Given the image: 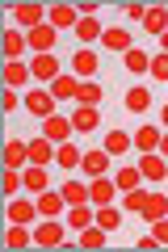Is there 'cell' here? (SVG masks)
<instances>
[{
  "mask_svg": "<svg viewBox=\"0 0 168 252\" xmlns=\"http://www.w3.org/2000/svg\"><path fill=\"white\" fill-rule=\"evenodd\" d=\"M76 80H97V72H101V55L93 51V46H80L76 55H71V67H67Z\"/></svg>",
  "mask_w": 168,
  "mask_h": 252,
  "instance_id": "6da1fadb",
  "label": "cell"
},
{
  "mask_svg": "<svg viewBox=\"0 0 168 252\" xmlns=\"http://www.w3.org/2000/svg\"><path fill=\"white\" fill-rule=\"evenodd\" d=\"M34 244L38 248H63V244H67V227H63L59 219H42V223L34 227Z\"/></svg>",
  "mask_w": 168,
  "mask_h": 252,
  "instance_id": "7a4b0ae2",
  "label": "cell"
},
{
  "mask_svg": "<svg viewBox=\"0 0 168 252\" xmlns=\"http://www.w3.org/2000/svg\"><path fill=\"white\" fill-rule=\"evenodd\" d=\"M46 4H38V0H26V4H13L9 9V17L17 21V26H26V30H38V26H46Z\"/></svg>",
  "mask_w": 168,
  "mask_h": 252,
  "instance_id": "3957f363",
  "label": "cell"
},
{
  "mask_svg": "<svg viewBox=\"0 0 168 252\" xmlns=\"http://www.w3.org/2000/svg\"><path fill=\"white\" fill-rule=\"evenodd\" d=\"M30 76H34V84H55L63 76V63L55 55H34L30 59Z\"/></svg>",
  "mask_w": 168,
  "mask_h": 252,
  "instance_id": "277c9868",
  "label": "cell"
},
{
  "mask_svg": "<svg viewBox=\"0 0 168 252\" xmlns=\"http://www.w3.org/2000/svg\"><path fill=\"white\" fill-rule=\"evenodd\" d=\"M109 164H114V156H109L105 147H89L84 160H80V172H84V177H109Z\"/></svg>",
  "mask_w": 168,
  "mask_h": 252,
  "instance_id": "5b68a950",
  "label": "cell"
},
{
  "mask_svg": "<svg viewBox=\"0 0 168 252\" xmlns=\"http://www.w3.org/2000/svg\"><path fill=\"white\" fill-rule=\"evenodd\" d=\"M114 198H122L114 177H89V202L93 206H114Z\"/></svg>",
  "mask_w": 168,
  "mask_h": 252,
  "instance_id": "8992f818",
  "label": "cell"
},
{
  "mask_svg": "<svg viewBox=\"0 0 168 252\" xmlns=\"http://www.w3.org/2000/svg\"><path fill=\"white\" fill-rule=\"evenodd\" d=\"M55 38H59V30H55V26H38V30H26L30 55H55Z\"/></svg>",
  "mask_w": 168,
  "mask_h": 252,
  "instance_id": "52a82bcc",
  "label": "cell"
},
{
  "mask_svg": "<svg viewBox=\"0 0 168 252\" xmlns=\"http://www.w3.org/2000/svg\"><path fill=\"white\" fill-rule=\"evenodd\" d=\"M71 126H76L80 135L101 130V105H76V109H71Z\"/></svg>",
  "mask_w": 168,
  "mask_h": 252,
  "instance_id": "ba28073f",
  "label": "cell"
},
{
  "mask_svg": "<svg viewBox=\"0 0 168 252\" xmlns=\"http://www.w3.org/2000/svg\"><path fill=\"white\" fill-rule=\"evenodd\" d=\"M71 130H76V126H71L67 114H51V118H42V135L51 139V143H67Z\"/></svg>",
  "mask_w": 168,
  "mask_h": 252,
  "instance_id": "9c48e42d",
  "label": "cell"
},
{
  "mask_svg": "<svg viewBox=\"0 0 168 252\" xmlns=\"http://www.w3.org/2000/svg\"><path fill=\"white\" fill-rule=\"evenodd\" d=\"M34 202H38V219H59L63 210H67V202H63L59 189H42V193H34Z\"/></svg>",
  "mask_w": 168,
  "mask_h": 252,
  "instance_id": "30bf717a",
  "label": "cell"
},
{
  "mask_svg": "<svg viewBox=\"0 0 168 252\" xmlns=\"http://www.w3.org/2000/svg\"><path fill=\"white\" fill-rule=\"evenodd\" d=\"M55 105H59V101L51 97V89H34V93H26V109H30L34 118H51V114H59Z\"/></svg>",
  "mask_w": 168,
  "mask_h": 252,
  "instance_id": "8fae6325",
  "label": "cell"
},
{
  "mask_svg": "<svg viewBox=\"0 0 168 252\" xmlns=\"http://www.w3.org/2000/svg\"><path fill=\"white\" fill-rule=\"evenodd\" d=\"M134 164H139L143 181H164V177H168V160H164L160 152H143V156H139Z\"/></svg>",
  "mask_w": 168,
  "mask_h": 252,
  "instance_id": "7c38bea8",
  "label": "cell"
},
{
  "mask_svg": "<svg viewBox=\"0 0 168 252\" xmlns=\"http://www.w3.org/2000/svg\"><path fill=\"white\" fill-rule=\"evenodd\" d=\"M46 26H55V30H76V26H80V9H76V4H51Z\"/></svg>",
  "mask_w": 168,
  "mask_h": 252,
  "instance_id": "4fadbf2b",
  "label": "cell"
},
{
  "mask_svg": "<svg viewBox=\"0 0 168 252\" xmlns=\"http://www.w3.org/2000/svg\"><path fill=\"white\" fill-rule=\"evenodd\" d=\"M80 160H84V152H80L71 139H67V143H55V164H59L67 177H71V172H80Z\"/></svg>",
  "mask_w": 168,
  "mask_h": 252,
  "instance_id": "5bb4252c",
  "label": "cell"
},
{
  "mask_svg": "<svg viewBox=\"0 0 168 252\" xmlns=\"http://www.w3.org/2000/svg\"><path fill=\"white\" fill-rule=\"evenodd\" d=\"M59 193H63L67 206H84V202H89V177H84V181H80V177H63Z\"/></svg>",
  "mask_w": 168,
  "mask_h": 252,
  "instance_id": "9a60e30c",
  "label": "cell"
},
{
  "mask_svg": "<svg viewBox=\"0 0 168 252\" xmlns=\"http://www.w3.org/2000/svg\"><path fill=\"white\" fill-rule=\"evenodd\" d=\"M30 80H34V76H30V63L26 59H9V63H4V89H26V84Z\"/></svg>",
  "mask_w": 168,
  "mask_h": 252,
  "instance_id": "2e32d148",
  "label": "cell"
},
{
  "mask_svg": "<svg viewBox=\"0 0 168 252\" xmlns=\"http://www.w3.org/2000/svg\"><path fill=\"white\" fill-rule=\"evenodd\" d=\"M21 181H26V193H42V189H51V172H46V164H26V168H21Z\"/></svg>",
  "mask_w": 168,
  "mask_h": 252,
  "instance_id": "e0dca14e",
  "label": "cell"
},
{
  "mask_svg": "<svg viewBox=\"0 0 168 252\" xmlns=\"http://www.w3.org/2000/svg\"><path fill=\"white\" fill-rule=\"evenodd\" d=\"M4 215H9V223H26L30 227V223H34V215H38V202L34 198H13Z\"/></svg>",
  "mask_w": 168,
  "mask_h": 252,
  "instance_id": "ac0fdd59",
  "label": "cell"
},
{
  "mask_svg": "<svg viewBox=\"0 0 168 252\" xmlns=\"http://www.w3.org/2000/svg\"><path fill=\"white\" fill-rule=\"evenodd\" d=\"M114 185H118V193H131V189H139L143 185V172H139V164H122V168L114 172Z\"/></svg>",
  "mask_w": 168,
  "mask_h": 252,
  "instance_id": "d6986e66",
  "label": "cell"
},
{
  "mask_svg": "<svg viewBox=\"0 0 168 252\" xmlns=\"http://www.w3.org/2000/svg\"><path fill=\"white\" fill-rule=\"evenodd\" d=\"M30 244H34V227H26V223H9V231H4V248L21 252V248H30Z\"/></svg>",
  "mask_w": 168,
  "mask_h": 252,
  "instance_id": "ffe728a7",
  "label": "cell"
},
{
  "mask_svg": "<svg viewBox=\"0 0 168 252\" xmlns=\"http://www.w3.org/2000/svg\"><path fill=\"white\" fill-rule=\"evenodd\" d=\"M101 46H105V51H114V55H126L131 51V30H122V26H114V30H105V34H101Z\"/></svg>",
  "mask_w": 168,
  "mask_h": 252,
  "instance_id": "44dd1931",
  "label": "cell"
},
{
  "mask_svg": "<svg viewBox=\"0 0 168 252\" xmlns=\"http://www.w3.org/2000/svg\"><path fill=\"white\" fill-rule=\"evenodd\" d=\"M101 147H105V152H109V156L118 160V156H131L134 139L126 135V130H105V139H101Z\"/></svg>",
  "mask_w": 168,
  "mask_h": 252,
  "instance_id": "7402d4cb",
  "label": "cell"
},
{
  "mask_svg": "<svg viewBox=\"0 0 168 252\" xmlns=\"http://www.w3.org/2000/svg\"><path fill=\"white\" fill-rule=\"evenodd\" d=\"M71 34L80 38V46H93V42H101L105 30H101V17H80V26L71 30Z\"/></svg>",
  "mask_w": 168,
  "mask_h": 252,
  "instance_id": "603a6c76",
  "label": "cell"
},
{
  "mask_svg": "<svg viewBox=\"0 0 168 252\" xmlns=\"http://www.w3.org/2000/svg\"><path fill=\"white\" fill-rule=\"evenodd\" d=\"M26 164H30V143L9 139V143H4V168H26Z\"/></svg>",
  "mask_w": 168,
  "mask_h": 252,
  "instance_id": "cb8c5ba5",
  "label": "cell"
},
{
  "mask_svg": "<svg viewBox=\"0 0 168 252\" xmlns=\"http://www.w3.org/2000/svg\"><path fill=\"white\" fill-rule=\"evenodd\" d=\"M46 89H51V97H55V101H76V93H80V80H76L71 72H63L59 80H55V84H46Z\"/></svg>",
  "mask_w": 168,
  "mask_h": 252,
  "instance_id": "d4e9b609",
  "label": "cell"
},
{
  "mask_svg": "<svg viewBox=\"0 0 168 252\" xmlns=\"http://www.w3.org/2000/svg\"><path fill=\"white\" fill-rule=\"evenodd\" d=\"M164 215H168V193H147V206L139 210V219L151 227L156 219H164Z\"/></svg>",
  "mask_w": 168,
  "mask_h": 252,
  "instance_id": "484cf974",
  "label": "cell"
},
{
  "mask_svg": "<svg viewBox=\"0 0 168 252\" xmlns=\"http://www.w3.org/2000/svg\"><path fill=\"white\" fill-rule=\"evenodd\" d=\"M122 105H126V114H147L151 109V93L143 89V84H134V89L122 97Z\"/></svg>",
  "mask_w": 168,
  "mask_h": 252,
  "instance_id": "4316f807",
  "label": "cell"
},
{
  "mask_svg": "<svg viewBox=\"0 0 168 252\" xmlns=\"http://www.w3.org/2000/svg\"><path fill=\"white\" fill-rule=\"evenodd\" d=\"M143 30H147L151 38H160V34L168 30V9H164V4H151V9H147V17H143Z\"/></svg>",
  "mask_w": 168,
  "mask_h": 252,
  "instance_id": "83f0119b",
  "label": "cell"
},
{
  "mask_svg": "<svg viewBox=\"0 0 168 252\" xmlns=\"http://www.w3.org/2000/svg\"><path fill=\"white\" fill-rule=\"evenodd\" d=\"M55 160V143L46 135H34L30 139V164H51Z\"/></svg>",
  "mask_w": 168,
  "mask_h": 252,
  "instance_id": "f1b7e54d",
  "label": "cell"
},
{
  "mask_svg": "<svg viewBox=\"0 0 168 252\" xmlns=\"http://www.w3.org/2000/svg\"><path fill=\"white\" fill-rule=\"evenodd\" d=\"M26 51H30L26 30H4V59H21Z\"/></svg>",
  "mask_w": 168,
  "mask_h": 252,
  "instance_id": "f546056e",
  "label": "cell"
},
{
  "mask_svg": "<svg viewBox=\"0 0 168 252\" xmlns=\"http://www.w3.org/2000/svg\"><path fill=\"white\" fill-rule=\"evenodd\" d=\"M160 135H164L160 126H139V130H134V147H139V156L143 152H160Z\"/></svg>",
  "mask_w": 168,
  "mask_h": 252,
  "instance_id": "4dcf8cb0",
  "label": "cell"
},
{
  "mask_svg": "<svg viewBox=\"0 0 168 252\" xmlns=\"http://www.w3.org/2000/svg\"><path fill=\"white\" fill-rule=\"evenodd\" d=\"M105 240H109V231H105V227H97V223H89V227H84V231H80V248H89V252H97V248H105Z\"/></svg>",
  "mask_w": 168,
  "mask_h": 252,
  "instance_id": "1f68e13d",
  "label": "cell"
},
{
  "mask_svg": "<svg viewBox=\"0 0 168 252\" xmlns=\"http://www.w3.org/2000/svg\"><path fill=\"white\" fill-rule=\"evenodd\" d=\"M122 63H126V72H134V76H147L151 72V55L139 51V46H131V51L122 55Z\"/></svg>",
  "mask_w": 168,
  "mask_h": 252,
  "instance_id": "d6a6232c",
  "label": "cell"
},
{
  "mask_svg": "<svg viewBox=\"0 0 168 252\" xmlns=\"http://www.w3.org/2000/svg\"><path fill=\"white\" fill-rule=\"evenodd\" d=\"M105 93H101V80H80V93H76V105H101Z\"/></svg>",
  "mask_w": 168,
  "mask_h": 252,
  "instance_id": "836d02e7",
  "label": "cell"
},
{
  "mask_svg": "<svg viewBox=\"0 0 168 252\" xmlns=\"http://www.w3.org/2000/svg\"><path fill=\"white\" fill-rule=\"evenodd\" d=\"M93 219H97V206H93V202H84V206H67V227H80V231H84Z\"/></svg>",
  "mask_w": 168,
  "mask_h": 252,
  "instance_id": "e575fe53",
  "label": "cell"
},
{
  "mask_svg": "<svg viewBox=\"0 0 168 252\" xmlns=\"http://www.w3.org/2000/svg\"><path fill=\"white\" fill-rule=\"evenodd\" d=\"M122 215L126 210H118V206H97V219H93V223L105 227V231H114V227H122Z\"/></svg>",
  "mask_w": 168,
  "mask_h": 252,
  "instance_id": "d590c367",
  "label": "cell"
},
{
  "mask_svg": "<svg viewBox=\"0 0 168 252\" xmlns=\"http://www.w3.org/2000/svg\"><path fill=\"white\" fill-rule=\"evenodd\" d=\"M143 206H147V193H143V189H131V193H122V210H126V215H139Z\"/></svg>",
  "mask_w": 168,
  "mask_h": 252,
  "instance_id": "8d00e7d4",
  "label": "cell"
},
{
  "mask_svg": "<svg viewBox=\"0 0 168 252\" xmlns=\"http://www.w3.org/2000/svg\"><path fill=\"white\" fill-rule=\"evenodd\" d=\"M151 80H160V84H168V55H151Z\"/></svg>",
  "mask_w": 168,
  "mask_h": 252,
  "instance_id": "74e56055",
  "label": "cell"
},
{
  "mask_svg": "<svg viewBox=\"0 0 168 252\" xmlns=\"http://www.w3.org/2000/svg\"><path fill=\"white\" fill-rule=\"evenodd\" d=\"M0 105H4V114H13V109H21V105H26V97H21L17 89H9L4 97H0Z\"/></svg>",
  "mask_w": 168,
  "mask_h": 252,
  "instance_id": "f35d334b",
  "label": "cell"
},
{
  "mask_svg": "<svg viewBox=\"0 0 168 252\" xmlns=\"http://www.w3.org/2000/svg\"><path fill=\"white\" fill-rule=\"evenodd\" d=\"M126 17H131V21H139V26H143V17H147V4H139V0H131V4H126Z\"/></svg>",
  "mask_w": 168,
  "mask_h": 252,
  "instance_id": "ab89813d",
  "label": "cell"
},
{
  "mask_svg": "<svg viewBox=\"0 0 168 252\" xmlns=\"http://www.w3.org/2000/svg\"><path fill=\"white\" fill-rule=\"evenodd\" d=\"M151 235H156V240H160V244H164V248H168V215L151 223Z\"/></svg>",
  "mask_w": 168,
  "mask_h": 252,
  "instance_id": "60d3db41",
  "label": "cell"
},
{
  "mask_svg": "<svg viewBox=\"0 0 168 252\" xmlns=\"http://www.w3.org/2000/svg\"><path fill=\"white\" fill-rule=\"evenodd\" d=\"M160 156H164V160H168V130H164V135H160Z\"/></svg>",
  "mask_w": 168,
  "mask_h": 252,
  "instance_id": "b9f144b4",
  "label": "cell"
},
{
  "mask_svg": "<svg viewBox=\"0 0 168 252\" xmlns=\"http://www.w3.org/2000/svg\"><path fill=\"white\" fill-rule=\"evenodd\" d=\"M160 126L168 130V101H164V109H160Z\"/></svg>",
  "mask_w": 168,
  "mask_h": 252,
  "instance_id": "7bdbcfd3",
  "label": "cell"
},
{
  "mask_svg": "<svg viewBox=\"0 0 168 252\" xmlns=\"http://www.w3.org/2000/svg\"><path fill=\"white\" fill-rule=\"evenodd\" d=\"M160 55H168V30L160 34Z\"/></svg>",
  "mask_w": 168,
  "mask_h": 252,
  "instance_id": "ee69618b",
  "label": "cell"
}]
</instances>
